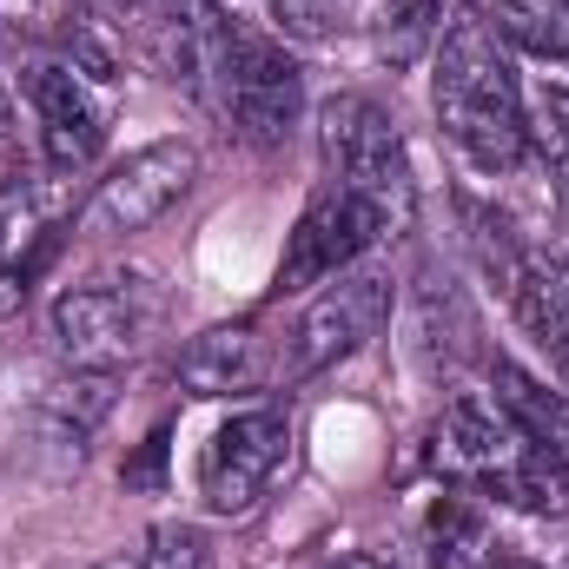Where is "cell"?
<instances>
[{"label": "cell", "instance_id": "cell-1", "mask_svg": "<svg viewBox=\"0 0 569 569\" xmlns=\"http://www.w3.org/2000/svg\"><path fill=\"white\" fill-rule=\"evenodd\" d=\"M430 113H437V133L477 172H517L530 159V100L490 20H457L437 40Z\"/></svg>", "mask_w": 569, "mask_h": 569}, {"label": "cell", "instance_id": "cell-6", "mask_svg": "<svg viewBox=\"0 0 569 569\" xmlns=\"http://www.w3.org/2000/svg\"><path fill=\"white\" fill-rule=\"evenodd\" d=\"M385 232H391V219H385L371 199H358V192H345V186H331V179H325V186L305 199L298 226L284 232L279 291H311V284L351 272V266H358Z\"/></svg>", "mask_w": 569, "mask_h": 569}, {"label": "cell", "instance_id": "cell-16", "mask_svg": "<svg viewBox=\"0 0 569 569\" xmlns=\"http://www.w3.org/2000/svg\"><path fill=\"white\" fill-rule=\"evenodd\" d=\"M530 146L543 152V166L557 172V186H563V199H569V93L563 87H543L530 100Z\"/></svg>", "mask_w": 569, "mask_h": 569}, {"label": "cell", "instance_id": "cell-20", "mask_svg": "<svg viewBox=\"0 0 569 569\" xmlns=\"http://www.w3.org/2000/svg\"><path fill=\"white\" fill-rule=\"evenodd\" d=\"M13 133V100H7V87H0V140Z\"/></svg>", "mask_w": 569, "mask_h": 569}, {"label": "cell", "instance_id": "cell-3", "mask_svg": "<svg viewBox=\"0 0 569 569\" xmlns=\"http://www.w3.org/2000/svg\"><path fill=\"white\" fill-rule=\"evenodd\" d=\"M318 152H325V179L371 199L391 226L411 219V199H418V179H411V152L398 120L365 100V93H331L318 107Z\"/></svg>", "mask_w": 569, "mask_h": 569}, {"label": "cell", "instance_id": "cell-8", "mask_svg": "<svg viewBox=\"0 0 569 569\" xmlns=\"http://www.w3.org/2000/svg\"><path fill=\"white\" fill-rule=\"evenodd\" d=\"M199 186V146L192 140H152L127 152V166H113L93 192V232H146L152 219H166L186 192Z\"/></svg>", "mask_w": 569, "mask_h": 569}, {"label": "cell", "instance_id": "cell-17", "mask_svg": "<svg viewBox=\"0 0 569 569\" xmlns=\"http://www.w3.org/2000/svg\"><path fill=\"white\" fill-rule=\"evenodd\" d=\"M146 569H212V550L192 523H159L146 537Z\"/></svg>", "mask_w": 569, "mask_h": 569}, {"label": "cell", "instance_id": "cell-15", "mask_svg": "<svg viewBox=\"0 0 569 569\" xmlns=\"http://www.w3.org/2000/svg\"><path fill=\"white\" fill-rule=\"evenodd\" d=\"M490 33L510 40L530 60L563 67L569 60V0H497L490 7Z\"/></svg>", "mask_w": 569, "mask_h": 569}, {"label": "cell", "instance_id": "cell-13", "mask_svg": "<svg viewBox=\"0 0 569 569\" xmlns=\"http://www.w3.org/2000/svg\"><path fill=\"white\" fill-rule=\"evenodd\" d=\"M490 391L510 405V418L530 430V443H537V450H550V457H563V463H569V391L537 385V378H530V371H517L510 358H497V365H490Z\"/></svg>", "mask_w": 569, "mask_h": 569}, {"label": "cell", "instance_id": "cell-5", "mask_svg": "<svg viewBox=\"0 0 569 569\" xmlns=\"http://www.w3.org/2000/svg\"><path fill=\"white\" fill-rule=\"evenodd\" d=\"M152 318L159 305L146 298L140 284H73L53 298L47 325H53V351L73 365V371H120L127 358H140V345L152 338Z\"/></svg>", "mask_w": 569, "mask_h": 569}, {"label": "cell", "instance_id": "cell-12", "mask_svg": "<svg viewBox=\"0 0 569 569\" xmlns=\"http://www.w3.org/2000/svg\"><path fill=\"white\" fill-rule=\"evenodd\" d=\"M53 246V186L40 179H7L0 186V311L13 305V284L27 291L33 259Z\"/></svg>", "mask_w": 569, "mask_h": 569}, {"label": "cell", "instance_id": "cell-2", "mask_svg": "<svg viewBox=\"0 0 569 569\" xmlns=\"http://www.w3.org/2000/svg\"><path fill=\"white\" fill-rule=\"evenodd\" d=\"M212 107L232 120V133L259 152H279L298 120H305V67L279 33L252 27V20H226L212 27V60H206V87Z\"/></svg>", "mask_w": 569, "mask_h": 569}, {"label": "cell", "instance_id": "cell-10", "mask_svg": "<svg viewBox=\"0 0 569 569\" xmlns=\"http://www.w3.org/2000/svg\"><path fill=\"white\" fill-rule=\"evenodd\" d=\"M266 378V338H259V318H232V325H212L199 338H186V351L172 358V385L186 398H239Z\"/></svg>", "mask_w": 569, "mask_h": 569}, {"label": "cell", "instance_id": "cell-18", "mask_svg": "<svg viewBox=\"0 0 569 569\" xmlns=\"http://www.w3.org/2000/svg\"><path fill=\"white\" fill-rule=\"evenodd\" d=\"M325 569H398L391 557H371V550H351V557H338V563H325Z\"/></svg>", "mask_w": 569, "mask_h": 569}, {"label": "cell", "instance_id": "cell-7", "mask_svg": "<svg viewBox=\"0 0 569 569\" xmlns=\"http://www.w3.org/2000/svg\"><path fill=\"white\" fill-rule=\"evenodd\" d=\"M284 457H291V418H284L279 405H252V411L226 418V425L212 430L206 457H199V497H206V510L212 517H246L272 490Z\"/></svg>", "mask_w": 569, "mask_h": 569}, {"label": "cell", "instance_id": "cell-11", "mask_svg": "<svg viewBox=\"0 0 569 569\" xmlns=\"http://www.w3.org/2000/svg\"><path fill=\"white\" fill-rule=\"evenodd\" d=\"M503 291H510L523 331L550 351V365L569 391V259L563 252H523Z\"/></svg>", "mask_w": 569, "mask_h": 569}, {"label": "cell", "instance_id": "cell-4", "mask_svg": "<svg viewBox=\"0 0 569 569\" xmlns=\"http://www.w3.org/2000/svg\"><path fill=\"white\" fill-rule=\"evenodd\" d=\"M391 305H398V279L385 266H351V272L325 279L311 291V305L298 311V325L284 331V378L305 385V378L345 365L351 351H365L385 331Z\"/></svg>", "mask_w": 569, "mask_h": 569}, {"label": "cell", "instance_id": "cell-19", "mask_svg": "<svg viewBox=\"0 0 569 569\" xmlns=\"http://www.w3.org/2000/svg\"><path fill=\"white\" fill-rule=\"evenodd\" d=\"M93 569H146V543H140V550H113L107 563H93Z\"/></svg>", "mask_w": 569, "mask_h": 569}, {"label": "cell", "instance_id": "cell-21", "mask_svg": "<svg viewBox=\"0 0 569 569\" xmlns=\"http://www.w3.org/2000/svg\"><path fill=\"white\" fill-rule=\"evenodd\" d=\"M477 569H530V563H490V557H483V563H477Z\"/></svg>", "mask_w": 569, "mask_h": 569}, {"label": "cell", "instance_id": "cell-14", "mask_svg": "<svg viewBox=\"0 0 569 569\" xmlns=\"http://www.w3.org/2000/svg\"><path fill=\"white\" fill-rule=\"evenodd\" d=\"M443 13H450V0H378L371 7V47H378V60L391 73L418 67L430 47L443 40Z\"/></svg>", "mask_w": 569, "mask_h": 569}, {"label": "cell", "instance_id": "cell-9", "mask_svg": "<svg viewBox=\"0 0 569 569\" xmlns=\"http://www.w3.org/2000/svg\"><path fill=\"white\" fill-rule=\"evenodd\" d=\"M27 107H33L47 166H60V172L93 166V152L107 146V93H100V80H87L73 60H33L27 67Z\"/></svg>", "mask_w": 569, "mask_h": 569}]
</instances>
